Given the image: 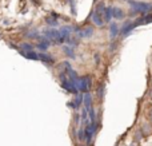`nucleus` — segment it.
<instances>
[{
	"mask_svg": "<svg viewBox=\"0 0 152 146\" xmlns=\"http://www.w3.org/2000/svg\"><path fill=\"white\" fill-rule=\"evenodd\" d=\"M129 5L132 7V15L135 13H147L152 10V5L148 3H137V1H129Z\"/></svg>",
	"mask_w": 152,
	"mask_h": 146,
	"instance_id": "obj_1",
	"label": "nucleus"
},
{
	"mask_svg": "<svg viewBox=\"0 0 152 146\" xmlns=\"http://www.w3.org/2000/svg\"><path fill=\"white\" fill-rule=\"evenodd\" d=\"M76 86H77L79 91H83V93H87L91 87V79L89 77H79L77 80H76Z\"/></svg>",
	"mask_w": 152,
	"mask_h": 146,
	"instance_id": "obj_2",
	"label": "nucleus"
},
{
	"mask_svg": "<svg viewBox=\"0 0 152 146\" xmlns=\"http://www.w3.org/2000/svg\"><path fill=\"white\" fill-rule=\"evenodd\" d=\"M102 15L103 13H100V11H97V10H95L94 12H92L91 19H92V21H94V24H96V26H99V27H102L103 24H104V18H102Z\"/></svg>",
	"mask_w": 152,
	"mask_h": 146,
	"instance_id": "obj_3",
	"label": "nucleus"
},
{
	"mask_svg": "<svg viewBox=\"0 0 152 146\" xmlns=\"http://www.w3.org/2000/svg\"><path fill=\"white\" fill-rule=\"evenodd\" d=\"M20 54L27 59H32V60H40L39 58V52H35V51H21Z\"/></svg>",
	"mask_w": 152,
	"mask_h": 146,
	"instance_id": "obj_4",
	"label": "nucleus"
},
{
	"mask_svg": "<svg viewBox=\"0 0 152 146\" xmlns=\"http://www.w3.org/2000/svg\"><path fill=\"white\" fill-rule=\"evenodd\" d=\"M103 18H104V21H110L111 19L113 18V8L112 7H105L104 12H103Z\"/></svg>",
	"mask_w": 152,
	"mask_h": 146,
	"instance_id": "obj_5",
	"label": "nucleus"
},
{
	"mask_svg": "<svg viewBox=\"0 0 152 146\" xmlns=\"http://www.w3.org/2000/svg\"><path fill=\"white\" fill-rule=\"evenodd\" d=\"M119 35V26L116 23H111L110 26V38L111 39H115Z\"/></svg>",
	"mask_w": 152,
	"mask_h": 146,
	"instance_id": "obj_6",
	"label": "nucleus"
},
{
	"mask_svg": "<svg viewBox=\"0 0 152 146\" xmlns=\"http://www.w3.org/2000/svg\"><path fill=\"white\" fill-rule=\"evenodd\" d=\"M39 58H40V60L44 62V63H48V64H52L53 63V58L51 55H48V54L39 52Z\"/></svg>",
	"mask_w": 152,
	"mask_h": 146,
	"instance_id": "obj_7",
	"label": "nucleus"
},
{
	"mask_svg": "<svg viewBox=\"0 0 152 146\" xmlns=\"http://www.w3.org/2000/svg\"><path fill=\"white\" fill-rule=\"evenodd\" d=\"M94 34V29L92 28H87V29H83V31H77V36L79 38H89L91 35Z\"/></svg>",
	"mask_w": 152,
	"mask_h": 146,
	"instance_id": "obj_8",
	"label": "nucleus"
},
{
	"mask_svg": "<svg viewBox=\"0 0 152 146\" xmlns=\"http://www.w3.org/2000/svg\"><path fill=\"white\" fill-rule=\"evenodd\" d=\"M113 18L115 19H123L124 18L123 10H120L119 7H113Z\"/></svg>",
	"mask_w": 152,
	"mask_h": 146,
	"instance_id": "obj_9",
	"label": "nucleus"
},
{
	"mask_svg": "<svg viewBox=\"0 0 152 146\" xmlns=\"http://www.w3.org/2000/svg\"><path fill=\"white\" fill-rule=\"evenodd\" d=\"M63 51L69 58H72V59L75 58V52H74V50H72V46H63Z\"/></svg>",
	"mask_w": 152,
	"mask_h": 146,
	"instance_id": "obj_10",
	"label": "nucleus"
},
{
	"mask_svg": "<svg viewBox=\"0 0 152 146\" xmlns=\"http://www.w3.org/2000/svg\"><path fill=\"white\" fill-rule=\"evenodd\" d=\"M34 46L32 44H28V43H23V44H20V50L21 51H34Z\"/></svg>",
	"mask_w": 152,
	"mask_h": 146,
	"instance_id": "obj_11",
	"label": "nucleus"
},
{
	"mask_svg": "<svg viewBox=\"0 0 152 146\" xmlns=\"http://www.w3.org/2000/svg\"><path fill=\"white\" fill-rule=\"evenodd\" d=\"M45 21H47L50 26H52V27H56V26H58V21H56L55 19H51V16H48V18L45 19Z\"/></svg>",
	"mask_w": 152,
	"mask_h": 146,
	"instance_id": "obj_12",
	"label": "nucleus"
}]
</instances>
